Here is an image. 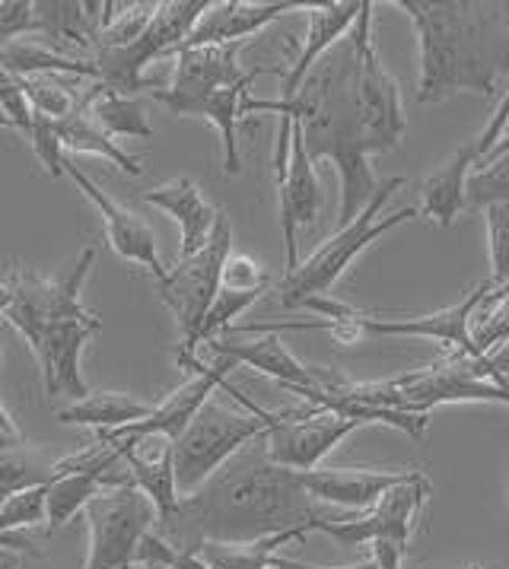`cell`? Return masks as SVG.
Masks as SVG:
<instances>
[{
  "label": "cell",
  "instance_id": "1",
  "mask_svg": "<svg viewBox=\"0 0 509 569\" xmlns=\"http://www.w3.org/2000/svg\"><path fill=\"white\" fill-rule=\"evenodd\" d=\"M325 519L331 516L322 502L312 500L297 471L271 461L265 436H258L204 487L182 497L176 512L157 522V531L182 557H191L208 541L255 545L297 528L319 531Z\"/></svg>",
  "mask_w": 509,
  "mask_h": 569
},
{
  "label": "cell",
  "instance_id": "2",
  "mask_svg": "<svg viewBox=\"0 0 509 569\" xmlns=\"http://www.w3.org/2000/svg\"><path fill=\"white\" fill-rule=\"evenodd\" d=\"M353 90H357V46H353V36H348L312 68L290 102L255 99V96L242 99V114L275 112L280 118H293L302 128V143H306L309 160L335 162L338 179H341L338 229L353 223L360 210L372 201V194L379 191L370 153L363 143V131H360Z\"/></svg>",
  "mask_w": 509,
  "mask_h": 569
},
{
  "label": "cell",
  "instance_id": "3",
  "mask_svg": "<svg viewBox=\"0 0 509 569\" xmlns=\"http://www.w3.org/2000/svg\"><path fill=\"white\" fill-rule=\"evenodd\" d=\"M417 32V102L437 106L459 92L497 96L509 73V3L497 0H395Z\"/></svg>",
  "mask_w": 509,
  "mask_h": 569
},
{
  "label": "cell",
  "instance_id": "4",
  "mask_svg": "<svg viewBox=\"0 0 509 569\" xmlns=\"http://www.w3.org/2000/svg\"><path fill=\"white\" fill-rule=\"evenodd\" d=\"M493 290V283L485 280L471 293H465L459 302L446 306L440 312L417 316V319H376L370 312H360L353 306L335 302L328 297H312L302 302V309H316L325 319L312 321H249V325H232L227 335H283V331H328L341 343H357L360 338H423V341H440L449 353H468L481 357L471 335V319L478 306Z\"/></svg>",
  "mask_w": 509,
  "mask_h": 569
},
{
  "label": "cell",
  "instance_id": "5",
  "mask_svg": "<svg viewBox=\"0 0 509 569\" xmlns=\"http://www.w3.org/2000/svg\"><path fill=\"white\" fill-rule=\"evenodd\" d=\"M325 386L338 388L372 408L405 410L423 417H430V410L440 405H507L509 408V386L497 372V366L490 363V357H468V353H449L433 366H423L389 382H348L341 372H331Z\"/></svg>",
  "mask_w": 509,
  "mask_h": 569
},
{
  "label": "cell",
  "instance_id": "6",
  "mask_svg": "<svg viewBox=\"0 0 509 569\" xmlns=\"http://www.w3.org/2000/svg\"><path fill=\"white\" fill-rule=\"evenodd\" d=\"M223 391L232 395L246 410H236L210 398L208 405L198 410V417L188 423L186 433L172 442L176 483L182 497H191L198 487H204L239 449H246L258 436L268 433L280 420V413L258 408L252 398H246L230 382H223Z\"/></svg>",
  "mask_w": 509,
  "mask_h": 569
},
{
  "label": "cell",
  "instance_id": "7",
  "mask_svg": "<svg viewBox=\"0 0 509 569\" xmlns=\"http://www.w3.org/2000/svg\"><path fill=\"white\" fill-rule=\"evenodd\" d=\"M398 188H405L401 176L379 182V191L372 194V201L360 210V217L353 223L338 229L312 258L300 261L297 271L283 277V283H280V306L283 309H302L306 299L325 297L345 277V271L353 264L357 254H363V251L370 249L379 236H386L395 227L415 220V207H401L395 213H386V201L392 198Z\"/></svg>",
  "mask_w": 509,
  "mask_h": 569
},
{
  "label": "cell",
  "instance_id": "8",
  "mask_svg": "<svg viewBox=\"0 0 509 569\" xmlns=\"http://www.w3.org/2000/svg\"><path fill=\"white\" fill-rule=\"evenodd\" d=\"M232 254V223L220 210L217 227L210 232L208 246L194 251L191 258H179V264L157 283L162 306L172 312V319L182 331L179 360H191L198 350V338L208 319L210 306L217 302V293L223 287V264Z\"/></svg>",
  "mask_w": 509,
  "mask_h": 569
},
{
  "label": "cell",
  "instance_id": "9",
  "mask_svg": "<svg viewBox=\"0 0 509 569\" xmlns=\"http://www.w3.org/2000/svg\"><path fill=\"white\" fill-rule=\"evenodd\" d=\"M210 0H166L157 7L153 23L138 42L121 48H96L90 54L96 70V83L106 90L134 96L138 90H153L143 80V68L157 58H172L186 46L188 36L194 32L198 20L208 13Z\"/></svg>",
  "mask_w": 509,
  "mask_h": 569
},
{
  "label": "cell",
  "instance_id": "10",
  "mask_svg": "<svg viewBox=\"0 0 509 569\" xmlns=\"http://www.w3.org/2000/svg\"><path fill=\"white\" fill-rule=\"evenodd\" d=\"M83 516L90 531L83 569H131L143 538L160 522L157 506L134 483L102 490Z\"/></svg>",
  "mask_w": 509,
  "mask_h": 569
},
{
  "label": "cell",
  "instance_id": "11",
  "mask_svg": "<svg viewBox=\"0 0 509 569\" xmlns=\"http://www.w3.org/2000/svg\"><path fill=\"white\" fill-rule=\"evenodd\" d=\"M372 0L363 3L360 20L353 23L350 36L357 46V118L367 153H389L405 137V106H401V90L398 80L386 70L376 42H372Z\"/></svg>",
  "mask_w": 509,
  "mask_h": 569
},
{
  "label": "cell",
  "instance_id": "12",
  "mask_svg": "<svg viewBox=\"0 0 509 569\" xmlns=\"http://www.w3.org/2000/svg\"><path fill=\"white\" fill-rule=\"evenodd\" d=\"M430 497V480L415 471L405 483L392 487L382 500L372 506L370 512H350V516H331L319 525V531L335 538L341 547L376 545V541H395V545H411L415 522Z\"/></svg>",
  "mask_w": 509,
  "mask_h": 569
},
{
  "label": "cell",
  "instance_id": "13",
  "mask_svg": "<svg viewBox=\"0 0 509 569\" xmlns=\"http://www.w3.org/2000/svg\"><path fill=\"white\" fill-rule=\"evenodd\" d=\"M17 331L23 335L39 360L48 398H70V405H73L90 395V386L80 372V357H83L87 341L99 331L96 312L83 316V319L20 325Z\"/></svg>",
  "mask_w": 509,
  "mask_h": 569
},
{
  "label": "cell",
  "instance_id": "14",
  "mask_svg": "<svg viewBox=\"0 0 509 569\" xmlns=\"http://www.w3.org/2000/svg\"><path fill=\"white\" fill-rule=\"evenodd\" d=\"M96 249L87 246L80 251V258L73 261V268L61 277H42V273H10V287H13V302L7 309L3 319L13 328L20 325H46V321L83 319L90 316V309L83 306V283L93 271Z\"/></svg>",
  "mask_w": 509,
  "mask_h": 569
},
{
  "label": "cell",
  "instance_id": "15",
  "mask_svg": "<svg viewBox=\"0 0 509 569\" xmlns=\"http://www.w3.org/2000/svg\"><path fill=\"white\" fill-rule=\"evenodd\" d=\"M179 366L194 369V376L188 379L186 386L176 388L172 395H166V401H160L147 420L131 423L124 430H112V433H96V439H102L109 446H131V442H140L147 436H162V439L176 442L188 430V423L198 417V410L204 408L210 398H213V391L223 388L227 372L232 369L230 360H223V357H220V363L213 366H204L198 357L179 360Z\"/></svg>",
  "mask_w": 509,
  "mask_h": 569
},
{
  "label": "cell",
  "instance_id": "16",
  "mask_svg": "<svg viewBox=\"0 0 509 569\" xmlns=\"http://www.w3.org/2000/svg\"><path fill=\"white\" fill-rule=\"evenodd\" d=\"M360 427H363L360 420H350L325 408L297 413V417L280 413L278 423L265 433V446L275 465L306 475V471H316L325 456Z\"/></svg>",
  "mask_w": 509,
  "mask_h": 569
},
{
  "label": "cell",
  "instance_id": "17",
  "mask_svg": "<svg viewBox=\"0 0 509 569\" xmlns=\"http://www.w3.org/2000/svg\"><path fill=\"white\" fill-rule=\"evenodd\" d=\"M293 121V118H290ZM280 198V229H283V249H287V273L300 268V249H297V232L302 227H312L319 220L322 207V184L316 162L309 160L306 143H302V128L293 121V137H290V157H287V172L278 179Z\"/></svg>",
  "mask_w": 509,
  "mask_h": 569
},
{
  "label": "cell",
  "instance_id": "18",
  "mask_svg": "<svg viewBox=\"0 0 509 569\" xmlns=\"http://www.w3.org/2000/svg\"><path fill=\"white\" fill-rule=\"evenodd\" d=\"M64 172H68L70 182L77 184V188L93 201L96 210L102 213L109 246H112V251H116L118 258L134 261V264H143L147 271L153 273V280L160 283L162 277L169 273V268L160 261V249H157V232H153V227H150L143 217H138L131 207L118 204L116 198H109L83 169H77L70 160Z\"/></svg>",
  "mask_w": 509,
  "mask_h": 569
},
{
  "label": "cell",
  "instance_id": "19",
  "mask_svg": "<svg viewBox=\"0 0 509 569\" xmlns=\"http://www.w3.org/2000/svg\"><path fill=\"white\" fill-rule=\"evenodd\" d=\"M213 353H220L232 366H249L265 376H271L278 386L287 391H302V388H322L331 379V369L300 363L280 335H252V338H213L208 341Z\"/></svg>",
  "mask_w": 509,
  "mask_h": 569
},
{
  "label": "cell",
  "instance_id": "20",
  "mask_svg": "<svg viewBox=\"0 0 509 569\" xmlns=\"http://www.w3.org/2000/svg\"><path fill=\"white\" fill-rule=\"evenodd\" d=\"M261 73H280L278 68H255V73L239 83V87H227V90L208 92V96H172L169 90L153 87L150 96L166 106L172 114H182V118H204L210 121L217 131H220V143H223V172L227 176H239L242 172V157H239V134H236V124L242 118V99L249 96V87Z\"/></svg>",
  "mask_w": 509,
  "mask_h": 569
},
{
  "label": "cell",
  "instance_id": "21",
  "mask_svg": "<svg viewBox=\"0 0 509 569\" xmlns=\"http://www.w3.org/2000/svg\"><path fill=\"white\" fill-rule=\"evenodd\" d=\"M312 3H297V0H220L210 3L208 13L198 20L194 32L188 36L182 48L198 46H236L246 42L249 36L261 32L268 23L280 20L283 13L293 10H309Z\"/></svg>",
  "mask_w": 509,
  "mask_h": 569
},
{
  "label": "cell",
  "instance_id": "22",
  "mask_svg": "<svg viewBox=\"0 0 509 569\" xmlns=\"http://www.w3.org/2000/svg\"><path fill=\"white\" fill-rule=\"evenodd\" d=\"M415 471H382V468H316L300 475L302 487L322 506L348 512H370L392 487L405 483Z\"/></svg>",
  "mask_w": 509,
  "mask_h": 569
},
{
  "label": "cell",
  "instance_id": "23",
  "mask_svg": "<svg viewBox=\"0 0 509 569\" xmlns=\"http://www.w3.org/2000/svg\"><path fill=\"white\" fill-rule=\"evenodd\" d=\"M363 3L367 0H341V3H316V7H309V32H306V42H302V51L297 54V61L283 73L280 102H290L300 92L302 80L312 73V68L341 39H348L353 23L363 13Z\"/></svg>",
  "mask_w": 509,
  "mask_h": 569
},
{
  "label": "cell",
  "instance_id": "24",
  "mask_svg": "<svg viewBox=\"0 0 509 569\" xmlns=\"http://www.w3.org/2000/svg\"><path fill=\"white\" fill-rule=\"evenodd\" d=\"M239 48L236 46H198V48H179L172 54L176 70H172V83L166 90L172 96H208V92L239 87L252 77L255 70L242 73L239 68Z\"/></svg>",
  "mask_w": 509,
  "mask_h": 569
},
{
  "label": "cell",
  "instance_id": "25",
  "mask_svg": "<svg viewBox=\"0 0 509 569\" xmlns=\"http://www.w3.org/2000/svg\"><path fill=\"white\" fill-rule=\"evenodd\" d=\"M143 204L160 207L162 213H169L179 232H182V246H179V258H191L194 251H201L208 246L210 232L217 227V217L220 210L210 207V201L201 194V188L194 179H172V182H162L150 191L140 194Z\"/></svg>",
  "mask_w": 509,
  "mask_h": 569
},
{
  "label": "cell",
  "instance_id": "26",
  "mask_svg": "<svg viewBox=\"0 0 509 569\" xmlns=\"http://www.w3.org/2000/svg\"><path fill=\"white\" fill-rule=\"evenodd\" d=\"M128 471H131V483L140 493H147V500L157 506L160 519L172 516L176 506L182 502L179 483H176V452L172 442L162 436H147L131 446H116Z\"/></svg>",
  "mask_w": 509,
  "mask_h": 569
},
{
  "label": "cell",
  "instance_id": "27",
  "mask_svg": "<svg viewBox=\"0 0 509 569\" xmlns=\"http://www.w3.org/2000/svg\"><path fill=\"white\" fill-rule=\"evenodd\" d=\"M475 166H478L475 140H468L456 150V157L446 162L440 172H433L427 182L420 184L417 213L440 223V227H452L456 217L468 207V179H471Z\"/></svg>",
  "mask_w": 509,
  "mask_h": 569
},
{
  "label": "cell",
  "instance_id": "28",
  "mask_svg": "<svg viewBox=\"0 0 509 569\" xmlns=\"http://www.w3.org/2000/svg\"><path fill=\"white\" fill-rule=\"evenodd\" d=\"M157 405L143 401L128 391H90L83 401H73L64 410H58V423L64 427H93L96 433L124 430L131 423H140L153 413Z\"/></svg>",
  "mask_w": 509,
  "mask_h": 569
},
{
  "label": "cell",
  "instance_id": "29",
  "mask_svg": "<svg viewBox=\"0 0 509 569\" xmlns=\"http://www.w3.org/2000/svg\"><path fill=\"white\" fill-rule=\"evenodd\" d=\"M54 124H58V134H61V143L68 153H93V157H102V160L118 166L124 176H134V179L143 176V166H140L138 157H131L124 147H118L116 137H109L96 124L83 96H80V106Z\"/></svg>",
  "mask_w": 509,
  "mask_h": 569
},
{
  "label": "cell",
  "instance_id": "30",
  "mask_svg": "<svg viewBox=\"0 0 509 569\" xmlns=\"http://www.w3.org/2000/svg\"><path fill=\"white\" fill-rule=\"evenodd\" d=\"M83 99H87V109L93 114L96 124L109 137H140V140L153 137L147 112L134 96H121V92L93 83L90 92H83Z\"/></svg>",
  "mask_w": 509,
  "mask_h": 569
},
{
  "label": "cell",
  "instance_id": "31",
  "mask_svg": "<svg viewBox=\"0 0 509 569\" xmlns=\"http://www.w3.org/2000/svg\"><path fill=\"white\" fill-rule=\"evenodd\" d=\"M306 535H312V531L297 528V531H283V535L255 541V545H217V541H208V545L198 547L194 557L204 563V569H271L280 547H287L290 541H300Z\"/></svg>",
  "mask_w": 509,
  "mask_h": 569
},
{
  "label": "cell",
  "instance_id": "32",
  "mask_svg": "<svg viewBox=\"0 0 509 569\" xmlns=\"http://www.w3.org/2000/svg\"><path fill=\"white\" fill-rule=\"evenodd\" d=\"M109 490L102 480L90 478V475H58V478L48 483V531H58L77 516V512H87V506Z\"/></svg>",
  "mask_w": 509,
  "mask_h": 569
},
{
  "label": "cell",
  "instance_id": "33",
  "mask_svg": "<svg viewBox=\"0 0 509 569\" xmlns=\"http://www.w3.org/2000/svg\"><path fill=\"white\" fill-rule=\"evenodd\" d=\"M54 480V461L39 452L20 449H0V506L23 493L29 487H46Z\"/></svg>",
  "mask_w": 509,
  "mask_h": 569
},
{
  "label": "cell",
  "instance_id": "34",
  "mask_svg": "<svg viewBox=\"0 0 509 569\" xmlns=\"http://www.w3.org/2000/svg\"><path fill=\"white\" fill-rule=\"evenodd\" d=\"M471 335L481 357L497 353L503 343H509V280L503 287H493L478 306L471 319Z\"/></svg>",
  "mask_w": 509,
  "mask_h": 569
},
{
  "label": "cell",
  "instance_id": "35",
  "mask_svg": "<svg viewBox=\"0 0 509 569\" xmlns=\"http://www.w3.org/2000/svg\"><path fill=\"white\" fill-rule=\"evenodd\" d=\"M493 204H509V150L478 166L468 179V207L487 210Z\"/></svg>",
  "mask_w": 509,
  "mask_h": 569
},
{
  "label": "cell",
  "instance_id": "36",
  "mask_svg": "<svg viewBox=\"0 0 509 569\" xmlns=\"http://www.w3.org/2000/svg\"><path fill=\"white\" fill-rule=\"evenodd\" d=\"M17 83L23 90L26 102L32 106V112L46 114L51 121L68 118L80 106V96H73L58 77H29V80H17Z\"/></svg>",
  "mask_w": 509,
  "mask_h": 569
},
{
  "label": "cell",
  "instance_id": "37",
  "mask_svg": "<svg viewBox=\"0 0 509 569\" xmlns=\"http://www.w3.org/2000/svg\"><path fill=\"white\" fill-rule=\"evenodd\" d=\"M29 147H32V153H36V160L46 166L48 176H54V179H61V176H68L64 169H68V150H64V143H61V134H58V124L46 118V114H36L32 112V128H29Z\"/></svg>",
  "mask_w": 509,
  "mask_h": 569
},
{
  "label": "cell",
  "instance_id": "38",
  "mask_svg": "<svg viewBox=\"0 0 509 569\" xmlns=\"http://www.w3.org/2000/svg\"><path fill=\"white\" fill-rule=\"evenodd\" d=\"M261 297H265V290H246V293H242V290H227V287H220L217 302L210 306L208 319H204V328H201L198 343L213 341L220 331H230L232 325H236V319H239L249 306H255Z\"/></svg>",
  "mask_w": 509,
  "mask_h": 569
},
{
  "label": "cell",
  "instance_id": "39",
  "mask_svg": "<svg viewBox=\"0 0 509 569\" xmlns=\"http://www.w3.org/2000/svg\"><path fill=\"white\" fill-rule=\"evenodd\" d=\"M48 519V483L46 487H29L23 493L10 497L0 506V535H10L17 528L42 525Z\"/></svg>",
  "mask_w": 509,
  "mask_h": 569
},
{
  "label": "cell",
  "instance_id": "40",
  "mask_svg": "<svg viewBox=\"0 0 509 569\" xmlns=\"http://www.w3.org/2000/svg\"><path fill=\"white\" fill-rule=\"evenodd\" d=\"M487 251H490V283L503 287L509 280V204L485 210Z\"/></svg>",
  "mask_w": 509,
  "mask_h": 569
},
{
  "label": "cell",
  "instance_id": "41",
  "mask_svg": "<svg viewBox=\"0 0 509 569\" xmlns=\"http://www.w3.org/2000/svg\"><path fill=\"white\" fill-rule=\"evenodd\" d=\"M23 36H39L36 0H0V48L20 42Z\"/></svg>",
  "mask_w": 509,
  "mask_h": 569
},
{
  "label": "cell",
  "instance_id": "42",
  "mask_svg": "<svg viewBox=\"0 0 509 569\" xmlns=\"http://www.w3.org/2000/svg\"><path fill=\"white\" fill-rule=\"evenodd\" d=\"M268 273L265 268L255 261L252 254H239V251H232L230 258H227V264H223V287L227 290H268Z\"/></svg>",
  "mask_w": 509,
  "mask_h": 569
},
{
  "label": "cell",
  "instance_id": "43",
  "mask_svg": "<svg viewBox=\"0 0 509 569\" xmlns=\"http://www.w3.org/2000/svg\"><path fill=\"white\" fill-rule=\"evenodd\" d=\"M0 128L20 131L23 137L32 128V106L26 102V96L17 80L0 83Z\"/></svg>",
  "mask_w": 509,
  "mask_h": 569
},
{
  "label": "cell",
  "instance_id": "44",
  "mask_svg": "<svg viewBox=\"0 0 509 569\" xmlns=\"http://www.w3.org/2000/svg\"><path fill=\"white\" fill-rule=\"evenodd\" d=\"M509 131V90L507 96L500 99V106H497V112H493V118L487 121V128L481 131V134L475 137V153H478V166L490 157V150L503 140V134Z\"/></svg>",
  "mask_w": 509,
  "mask_h": 569
},
{
  "label": "cell",
  "instance_id": "45",
  "mask_svg": "<svg viewBox=\"0 0 509 569\" xmlns=\"http://www.w3.org/2000/svg\"><path fill=\"white\" fill-rule=\"evenodd\" d=\"M271 569H379L376 560H360V563H350V567H312V563H302V560H290V557H275V567Z\"/></svg>",
  "mask_w": 509,
  "mask_h": 569
},
{
  "label": "cell",
  "instance_id": "46",
  "mask_svg": "<svg viewBox=\"0 0 509 569\" xmlns=\"http://www.w3.org/2000/svg\"><path fill=\"white\" fill-rule=\"evenodd\" d=\"M0 550L3 553H32V557H39V550H36V545L26 538V535H20V531H10V535H0Z\"/></svg>",
  "mask_w": 509,
  "mask_h": 569
},
{
  "label": "cell",
  "instance_id": "47",
  "mask_svg": "<svg viewBox=\"0 0 509 569\" xmlns=\"http://www.w3.org/2000/svg\"><path fill=\"white\" fill-rule=\"evenodd\" d=\"M490 363L497 366V372L503 376V382L509 386V343H503L497 353H490Z\"/></svg>",
  "mask_w": 509,
  "mask_h": 569
},
{
  "label": "cell",
  "instance_id": "48",
  "mask_svg": "<svg viewBox=\"0 0 509 569\" xmlns=\"http://www.w3.org/2000/svg\"><path fill=\"white\" fill-rule=\"evenodd\" d=\"M0 433L23 436V433H20V427H17V420H13V413L3 408V401H0Z\"/></svg>",
  "mask_w": 509,
  "mask_h": 569
},
{
  "label": "cell",
  "instance_id": "49",
  "mask_svg": "<svg viewBox=\"0 0 509 569\" xmlns=\"http://www.w3.org/2000/svg\"><path fill=\"white\" fill-rule=\"evenodd\" d=\"M10 302H13V287H10V280H3L0 283V316H7Z\"/></svg>",
  "mask_w": 509,
  "mask_h": 569
},
{
  "label": "cell",
  "instance_id": "50",
  "mask_svg": "<svg viewBox=\"0 0 509 569\" xmlns=\"http://www.w3.org/2000/svg\"><path fill=\"white\" fill-rule=\"evenodd\" d=\"M507 150H509V131H507V134H503V140H500V143H497V147L490 150V157H487L485 162L497 160V157H500V153H507ZM485 162H481V166H485Z\"/></svg>",
  "mask_w": 509,
  "mask_h": 569
},
{
  "label": "cell",
  "instance_id": "51",
  "mask_svg": "<svg viewBox=\"0 0 509 569\" xmlns=\"http://www.w3.org/2000/svg\"><path fill=\"white\" fill-rule=\"evenodd\" d=\"M179 563H182V569H204V563H201V560H198L194 553H191V557H182Z\"/></svg>",
  "mask_w": 509,
  "mask_h": 569
},
{
  "label": "cell",
  "instance_id": "52",
  "mask_svg": "<svg viewBox=\"0 0 509 569\" xmlns=\"http://www.w3.org/2000/svg\"><path fill=\"white\" fill-rule=\"evenodd\" d=\"M0 553H3V550H0ZM0 569H13V563H10L7 557H0Z\"/></svg>",
  "mask_w": 509,
  "mask_h": 569
},
{
  "label": "cell",
  "instance_id": "53",
  "mask_svg": "<svg viewBox=\"0 0 509 569\" xmlns=\"http://www.w3.org/2000/svg\"><path fill=\"white\" fill-rule=\"evenodd\" d=\"M0 363H3V353H0Z\"/></svg>",
  "mask_w": 509,
  "mask_h": 569
}]
</instances>
